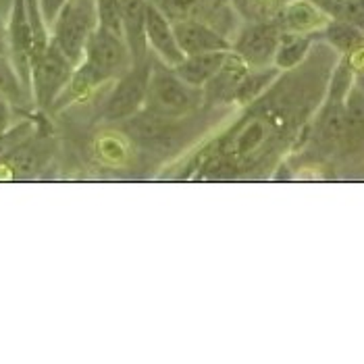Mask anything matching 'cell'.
<instances>
[{"label": "cell", "mask_w": 364, "mask_h": 364, "mask_svg": "<svg viewBox=\"0 0 364 364\" xmlns=\"http://www.w3.org/2000/svg\"><path fill=\"white\" fill-rule=\"evenodd\" d=\"M146 2L148 0H121V21H123V40L129 48L132 60L146 58Z\"/></svg>", "instance_id": "obj_12"}, {"label": "cell", "mask_w": 364, "mask_h": 364, "mask_svg": "<svg viewBox=\"0 0 364 364\" xmlns=\"http://www.w3.org/2000/svg\"><path fill=\"white\" fill-rule=\"evenodd\" d=\"M96 26L98 23L90 0H67L53 21L50 42L73 65H77L84 58L87 38Z\"/></svg>", "instance_id": "obj_4"}, {"label": "cell", "mask_w": 364, "mask_h": 364, "mask_svg": "<svg viewBox=\"0 0 364 364\" xmlns=\"http://www.w3.org/2000/svg\"><path fill=\"white\" fill-rule=\"evenodd\" d=\"M279 29L269 23L250 26L242 31L233 50L248 67H264L275 58V50L279 46Z\"/></svg>", "instance_id": "obj_8"}, {"label": "cell", "mask_w": 364, "mask_h": 364, "mask_svg": "<svg viewBox=\"0 0 364 364\" xmlns=\"http://www.w3.org/2000/svg\"><path fill=\"white\" fill-rule=\"evenodd\" d=\"M132 55L123 38L112 31L98 28L90 33L84 58L75 65L67 92L71 96H84L96 85L105 84L117 75H123L132 67Z\"/></svg>", "instance_id": "obj_1"}, {"label": "cell", "mask_w": 364, "mask_h": 364, "mask_svg": "<svg viewBox=\"0 0 364 364\" xmlns=\"http://www.w3.org/2000/svg\"><path fill=\"white\" fill-rule=\"evenodd\" d=\"M175 38L186 56L202 55V53H219V50H229V42L225 40L219 31L196 21V19H183L177 21L175 26Z\"/></svg>", "instance_id": "obj_10"}, {"label": "cell", "mask_w": 364, "mask_h": 364, "mask_svg": "<svg viewBox=\"0 0 364 364\" xmlns=\"http://www.w3.org/2000/svg\"><path fill=\"white\" fill-rule=\"evenodd\" d=\"M346 141H360L364 138V87L350 85L346 100Z\"/></svg>", "instance_id": "obj_13"}, {"label": "cell", "mask_w": 364, "mask_h": 364, "mask_svg": "<svg viewBox=\"0 0 364 364\" xmlns=\"http://www.w3.org/2000/svg\"><path fill=\"white\" fill-rule=\"evenodd\" d=\"M152 67L154 65L146 56L141 60L132 63V67L119 77V82L114 84L111 96L105 105L107 121H125L144 109Z\"/></svg>", "instance_id": "obj_6"}, {"label": "cell", "mask_w": 364, "mask_h": 364, "mask_svg": "<svg viewBox=\"0 0 364 364\" xmlns=\"http://www.w3.org/2000/svg\"><path fill=\"white\" fill-rule=\"evenodd\" d=\"M229 50H219V53H202V55L186 56L179 65L171 67L179 80H183L192 87H206L213 82V77L219 73L221 65H223L225 56Z\"/></svg>", "instance_id": "obj_11"}, {"label": "cell", "mask_w": 364, "mask_h": 364, "mask_svg": "<svg viewBox=\"0 0 364 364\" xmlns=\"http://www.w3.org/2000/svg\"><path fill=\"white\" fill-rule=\"evenodd\" d=\"M0 55L9 56V38H6V28L0 23Z\"/></svg>", "instance_id": "obj_24"}, {"label": "cell", "mask_w": 364, "mask_h": 364, "mask_svg": "<svg viewBox=\"0 0 364 364\" xmlns=\"http://www.w3.org/2000/svg\"><path fill=\"white\" fill-rule=\"evenodd\" d=\"M279 75V69H260V71H256V73H246V77L237 84L235 87V92H233V98L237 100V102H242V105H246V102H252L254 98L258 96V94H262L269 85L275 82V77Z\"/></svg>", "instance_id": "obj_17"}, {"label": "cell", "mask_w": 364, "mask_h": 364, "mask_svg": "<svg viewBox=\"0 0 364 364\" xmlns=\"http://www.w3.org/2000/svg\"><path fill=\"white\" fill-rule=\"evenodd\" d=\"M318 23H321V13L304 0L291 2L283 11V26L294 33H302L306 29L316 28Z\"/></svg>", "instance_id": "obj_16"}, {"label": "cell", "mask_w": 364, "mask_h": 364, "mask_svg": "<svg viewBox=\"0 0 364 364\" xmlns=\"http://www.w3.org/2000/svg\"><path fill=\"white\" fill-rule=\"evenodd\" d=\"M283 129V117L277 109H264L240 121L221 144V156L227 165L248 167L260 161L273 148Z\"/></svg>", "instance_id": "obj_2"}, {"label": "cell", "mask_w": 364, "mask_h": 364, "mask_svg": "<svg viewBox=\"0 0 364 364\" xmlns=\"http://www.w3.org/2000/svg\"><path fill=\"white\" fill-rule=\"evenodd\" d=\"M11 127V102L0 94V134Z\"/></svg>", "instance_id": "obj_23"}, {"label": "cell", "mask_w": 364, "mask_h": 364, "mask_svg": "<svg viewBox=\"0 0 364 364\" xmlns=\"http://www.w3.org/2000/svg\"><path fill=\"white\" fill-rule=\"evenodd\" d=\"M327 40L336 46L337 50H343V53H354L358 46L364 44V31L352 23H346L341 19L333 21L327 31H325Z\"/></svg>", "instance_id": "obj_18"}, {"label": "cell", "mask_w": 364, "mask_h": 364, "mask_svg": "<svg viewBox=\"0 0 364 364\" xmlns=\"http://www.w3.org/2000/svg\"><path fill=\"white\" fill-rule=\"evenodd\" d=\"M65 2L67 0H40V15H42L44 23L53 26V21L56 19V15H58V11L63 9Z\"/></svg>", "instance_id": "obj_22"}, {"label": "cell", "mask_w": 364, "mask_h": 364, "mask_svg": "<svg viewBox=\"0 0 364 364\" xmlns=\"http://www.w3.org/2000/svg\"><path fill=\"white\" fill-rule=\"evenodd\" d=\"M200 102V90L188 85L177 77V73L168 69L152 67L144 109L156 112L167 119H181L192 112Z\"/></svg>", "instance_id": "obj_3"}, {"label": "cell", "mask_w": 364, "mask_h": 364, "mask_svg": "<svg viewBox=\"0 0 364 364\" xmlns=\"http://www.w3.org/2000/svg\"><path fill=\"white\" fill-rule=\"evenodd\" d=\"M96 23L98 28L112 31L123 38V21H121V0H96Z\"/></svg>", "instance_id": "obj_21"}, {"label": "cell", "mask_w": 364, "mask_h": 364, "mask_svg": "<svg viewBox=\"0 0 364 364\" xmlns=\"http://www.w3.org/2000/svg\"><path fill=\"white\" fill-rule=\"evenodd\" d=\"M327 13L364 31V0H316Z\"/></svg>", "instance_id": "obj_19"}, {"label": "cell", "mask_w": 364, "mask_h": 364, "mask_svg": "<svg viewBox=\"0 0 364 364\" xmlns=\"http://www.w3.org/2000/svg\"><path fill=\"white\" fill-rule=\"evenodd\" d=\"M310 48V38L302 33H283L279 38V46L275 50V65L277 69H294L298 67Z\"/></svg>", "instance_id": "obj_15"}, {"label": "cell", "mask_w": 364, "mask_h": 364, "mask_svg": "<svg viewBox=\"0 0 364 364\" xmlns=\"http://www.w3.org/2000/svg\"><path fill=\"white\" fill-rule=\"evenodd\" d=\"M31 136H33V125H31V121H23V123L13 125V127H9L6 132H2V134H0V165H2L11 154H15Z\"/></svg>", "instance_id": "obj_20"}, {"label": "cell", "mask_w": 364, "mask_h": 364, "mask_svg": "<svg viewBox=\"0 0 364 364\" xmlns=\"http://www.w3.org/2000/svg\"><path fill=\"white\" fill-rule=\"evenodd\" d=\"M75 65L63 55L50 42L42 55H38L31 63V96L38 109L46 111L55 107L63 92L71 82Z\"/></svg>", "instance_id": "obj_5"}, {"label": "cell", "mask_w": 364, "mask_h": 364, "mask_svg": "<svg viewBox=\"0 0 364 364\" xmlns=\"http://www.w3.org/2000/svg\"><path fill=\"white\" fill-rule=\"evenodd\" d=\"M196 2L198 0H171V4H173L175 9H179V11H188V9H192Z\"/></svg>", "instance_id": "obj_25"}, {"label": "cell", "mask_w": 364, "mask_h": 364, "mask_svg": "<svg viewBox=\"0 0 364 364\" xmlns=\"http://www.w3.org/2000/svg\"><path fill=\"white\" fill-rule=\"evenodd\" d=\"M0 94L11 102V107L26 109L29 102V90L23 85L21 77L17 75L11 58L0 55Z\"/></svg>", "instance_id": "obj_14"}, {"label": "cell", "mask_w": 364, "mask_h": 364, "mask_svg": "<svg viewBox=\"0 0 364 364\" xmlns=\"http://www.w3.org/2000/svg\"><path fill=\"white\" fill-rule=\"evenodd\" d=\"M9 58L31 94V60H33V28L29 19L28 0H13L11 21L6 28Z\"/></svg>", "instance_id": "obj_7"}, {"label": "cell", "mask_w": 364, "mask_h": 364, "mask_svg": "<svg viewBox=\"0 0 364 364\" xmlns=\"http://www.w3.org/2000/svg\"><path fill=\"white\" fill-rule=\"evenodd\" d=\"M144 31H146V44H150V48L159 55V58L165 60L167 67H175L186 58L179 44H177L175 29L168 23L165 13L152 2H146Z\"/></svg>", "instance_id": "obj_9"}]
</instances>
